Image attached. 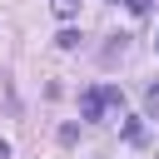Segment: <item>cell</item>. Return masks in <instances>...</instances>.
<instances>
[{
  "label": "cell",
  "mask_w": 159,
  "mask_h": 159,
  "mask_svg": "<svg viewBox=\"0 0 159 159\" xmlns=\"http://www.w3.org/2000/svg\"><path fill=\"white\" fill-rule=\"evenodd\" d=\"M80 114H84V124H99V119H104V94H99V84L80 94Z\"/></svg>",
  "instance_id": "6da1fadb"
},
{
  "label": "cell",
  "mask_w": 159,
  "mask_h": 159,
  "mask_svg": "<svg viewBox=\"0 0 159 159\" xmlns=\"http://www.w3.org/2000/svg\"><path fill=\"white\" fill-rule=\"evenodd\" d=\"M50 10H55V15L65 20V25H70V20L80 15V0H50Z\"/></svg>",
  "instance_id": "7a4b0ae2"
},
{
  "label": "cell",
  "mask_w": 159,
  "mask_h": 159,
  "mask_svg": "<svg viewBox=\"0 0 159 159\" xmlns=\"http://www.w3.org/2000/svg\"><path fill=\"white\" fill-rule=\"evenodd\" d=\"M55 45H60V50H80V30H75V25H65V30L55 35Z\"/></svg>",
  "instance_id": "3957f363"
},
{
  "label": "cell",
  "mask_w": 159,
  "mask_h": 159,
  "mask_svg": "<svg viewBox=\"0 0 159 159\" xmlns=\"http://www.w3.org/2000/svg\"><path fill=\"white\" fill-rule=\"evenodd\" d=\"M99 94H104L109 109H124V89H119V84H99Z\"/></svg>",
  "instance_id": "277c9868"
},
{
  "label": "cell",
  "mask_w": 159,
  "mask_h": 159,
  "mask_svg": "<svg viewBox=\"0 0 159 159\" xmlns=\"http://www.w3.org/2000/svg\"><path fill=\"white\" fill-rule=\"evenodd\" d=\"M144 114H149V119H159V80L144 89Z\"/></svg>",
  "instance_id": "5b68a950"
},
{
  "label": "cell",
  "mask_w": 159,
  "mask_h": 159,
  "mask_svg": "<svg viewBox=\"0 0 159 159\" xmlns=\"http://www.w3.org/2000/svg\"><path fill=\"white\" fill-rule=\"evenodd\" d=\"M124 139H129V144H144V124H139V119H124Z\"/></svg>",
  "instance_id": "8992f818"
},
{
  "label": "cell",
  "mask_w": 159,
  "mask_h": 159,
  "mask_svg": "<svg viewBox=\"0 0 159 159\" xmlns=\"http://www.w3.org/2000/svg\"><path fill=\"white\" fill-rule=\"evenodd\" d=\"M129 10L134 15H149V0H129Z\"/></svg>",
  "instance_id": "52a82bcc"
},
{
  "label": "cell",
  "mask_w": 159,
  "mask_h": 159,
  "mask_svg": "<svg viewBox=\"0 0 159 159\" xmlns=\"http://www.w3.org/2000/svg\"><path fill=\"white\" fill-rule=\"evenodd\" d=\"M0 159H10V144H5V139H0Z\"/></svg>",
  "instance_id": "ba28073f"
},
{
  "label": "cell",
  "mask_w": 159,
  "mask_h": 159,
  "mask_svg": "<svg viewBox=\"0 0 159 159\" xmlns=\"http://www.w3.org/2000/svg\"><path fill=\"white\" fill-rule=\"evenodd\" d=\"M154 50H159V40H154Z\"/></svg>",
  "instance_id": "9c48e42d"
},
{
  "label": "cell",
  "mask_w": 159,
  "mask_h": 159,
  "mask_svg": "<svg viewBox=\"0 0 159 159\" xmlns=\"http://www.w3.org/2000/svg\"><path fill=\"white\" fill-rule=\"evenodd\" d=\"M114 5H119V0H114Z\"/></svg>",
  "instance_id": "30bf717a"
}]
</instances>
